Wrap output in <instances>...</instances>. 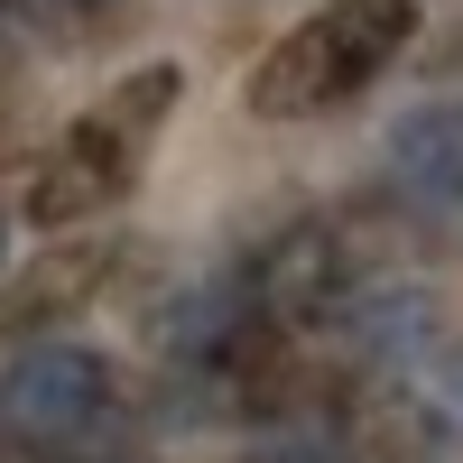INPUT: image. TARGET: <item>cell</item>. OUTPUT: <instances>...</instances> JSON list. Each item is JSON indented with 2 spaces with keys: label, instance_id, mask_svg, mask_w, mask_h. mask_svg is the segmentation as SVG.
<instances>
[{
  "label": "cell",
  "instance_id": "1",
  "mask_svg": "<svg viewBox=\"0 0 463 463\" xmlns=\"http://www.w3.org/2000/svg\"><path fill=\"white\" fill-rule=\"evenodd\" d=\"M408 28H417V0H325V10H306L279 47L250 65V111L260 121L343 111L353 93H371L380 74L399 65Z\"/></svg>",
  "mask_w": 463,
  "mask_h": 463
},
{
  "label": "cell",
  "instance_id": "2",
  "mask_svg": "<svg viewBox=\"0 0 463 463\" xmlns=\"http://www.w3.org/2000/svg\"><path fill=\"white\" fill-rule=\"evenodd\" d=\"M111 427V362L93 343H28L0 371V445L19 454H84Z\"/></svg>",
  "mask_w": 463,
  "mask_h": 463
},
{
  "label": "cell",
  "instance_id": "3",
  "mask_svg": "<svg viewBox=\"0 0 463 463\" xmlns=\"http://www.w3.org/2000/svg\"><path fill=\"white\" fill-rule=\"evenodd\" d=\"M158 102H176L167 65H148L139 84H121L102 111H84V121L56 139V158L37 167V222H74V213H93V204L121 195L130 167H139V148H148V130H158Z\"/></svg>",
  "mask_w": 463,
  "mask_h": 463
},
{
  "label": "cell",
  "instance_id": "4",
  "mask_svg": "<svg viewBox=\"0 0 463 463\" xmlns=\"http://www.w3.org/2000/svg\"><path fill=\"white\" fill-rule=\"evenodd\" d=\"M250 306H260V325H316V316H334L343 306V241L325 222H297V232H279L250 269Z\"/></svg>",
  "mask_w": 463,
  "mask_h": 463
},
{
  "label": "cell",
  "instance_id": "5",
  "mask_svg": "<svg viewBox=\"0 0 463 463\" xmlns=\"http://www.w3.org/2000/svg\"><path fill=\"white\" fill-rule=\"evenodd\" d=\"M390 185L408 204H463V111H417L390 139Z\"/></svg>",
  "mask_w": 463,
  "mask_h": 463
},
{
  "label": "cell",
  "instance_id": "6",
  "mask_svg": "<svg viewBox=\"0 0 463 463\" xmlns=\"http://www.w3.org/2000/svg\"><path fill=\"white\" fill-rule=\"evenodd\" d=\"M0 250H10V222H0Z\"/></svg>",
  "mask_w": 463,
  "mask_h": 463
},
{
  "label": "cell",
  "instance_id": "7",
  "mask_svg": "<svg viewBox=\"0 0 463 463\" xmlns=\"http://www.w3.org/2000/svg\"><path fill=\"white\" fill-rule=\"evenodd\" d=\"M65 10H84V0H65Z\"/></svg>",
  "mask_w": 463,
  "mask_h": 463
}]
</instances>
